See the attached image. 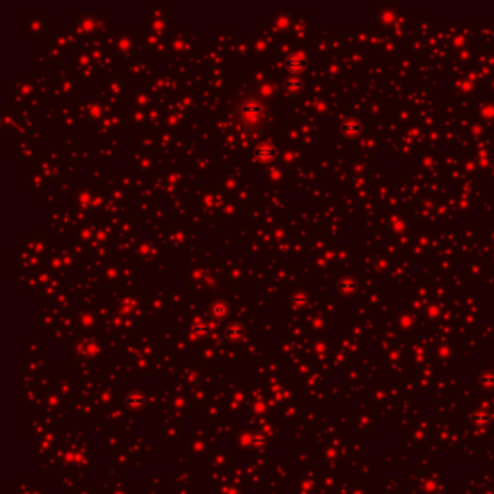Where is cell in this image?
Wrapping results in <instances>:
<instances>
[{
  "label": "cell",
  "instance_id": "3957f363",
  "mask_svg": "<svg viewBox=\"0 0 494 494\" xmlns=\"http://www.w3.org/2000/svg\"><path fill=\"white\" fill-rule=\"evenodd\" d=\"M306 64H307L306 58H304L301 54H298V52L292 54V55L287 58V61H286L287 70L292 71V73H300V71H303V68L306 67Z\"/></svg>",
  "mask_w": 494,
  "mask_h": 494
},
{
  "label": "cell",
  "instance_id": "277c9868",
  "mask_svg": "<svg viewBox=\"0 0 494 494\" xmlns=\"http://www.w3.org/2000/svg\"><path fill=\"white\" fill-rule=\"evenodd\" d=\"M301 86H303V83H301V80L297 79V77H290V79H287V80L284 82V89H286L289 93H297V92L301 89Z\"/></svg>",
  "mask_w": 494,
  "mask_h": 494
},
{
  "label": "cell",
  "instance_id": "7a4b0ae2",
  "mask_svg": "<svg viewBox=\"0 0 494 494\" xmlns=\"http://www.w3.org/2000/svg\"><path fill=\"white\" fill-rule=\"evenodd\" d=\"M255 157L263 161V163H268L271 161L276 155H277V148L273 145V144H268V142H263L260 144L257 148H255Z\"/></svg>",
  "mask_w": 494,
  "mask_h": 494
},
{
  "label": "cell",
  "instance_id": "6da1fadb",
  "mask_svg": "<svg viewBox=\"0 0 494 494\" xmlns=\"http://www.w3.org/2000/svg\"><path fill=\"white\" fill-rule=\"evenodd\" d=\"M263 107L258 101L255 100H247L242 103L241 106V116H242V122L247 125H251L257 120V117L261 115Z\"/></svg>",
  "mask_w": 494,
  "mask_h": 494
}]
</instances>
